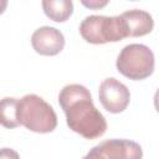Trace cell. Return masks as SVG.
<instances>
[{
  "mask_svg": "<svg viewBox=\"0 0 159 159\" xmlns=\"http://www.w3.org/2000/svg\"><path fill=\"white\" fill-rule=\"evenodd\" d=\"M58 103L66 114L71 130L86 139L102 137L107 130L103 114L94 107L89 91L82 84H67L58 94Z\"/></svg>",
  "mask_w": 159,
  "mask_h": 159,
  "instance_id": "cell-1",
  "label": "cell"
},
{
  "mask_svg": "<svg viewBox=\"0 0 159 159\" xmlns=\"http://www.w3.org/2000/svg\"><path fill=\"white\" fill-rule=\"evenodd\" d=\"M0 159H20V155L11 148H2L0 149Z\"/></svg>",
  "mask_w": 159,
  "mask_h": 159,
  "instance_id": "cell-11",
  "label": "cell"
},
{
  "mask_svg": "<svg viewBox=\"0 0 159 159\" xmlns=\"http://www.w3.org/2000/svg\"><path fill=\"white\" fill-rule=\"evenodd\" d=\"M17 98L5 97L0 99V124L5 128H16L20 125L17 119Z\"/></svg>",
  "mask_w": 159,
  "mask_h": 159,
  "instance_id": "cell-10",
  "label": "cell"
},
{
  "mask_svg": "<svg viewBox=\"0 0 159 159\" xmlns=\"http://www.w3.org/2000/svg\"><path fill=\"white\" fill-rule=\"evenodd\" d=\"M42 9L48 19L65 22L73 12V2L71 0H45L42 1Z\"/></svg>",
  "mask_w": 159,
  "mask_h": 159,
  "instance_id": "cell-9",
  "label": "cell"
},
{
  "mask_svg": "<svg viewBox=\"0 0 159 159\" xmlns=\"http://www.w3.org/2000/svg\"><path fill=\"white\" fill-rule=\"evenodd\" d=\"M125 25L128 37H138L144 36L152 32L154 27V20L152 15L144 10L133 9L124 11L119 15Z\"/></svg>",
  "mask_w": 159,
  "mask_h": 159,
  "instance_id": "cell-8",
  "label": "cell"
},
{
  "mask_svg": "<svg viewBox=\"0 0 159 159\" xmlns=\"http://www.w3.org/2000/svg\"><path fill=\"white\" fill-rule=\"evenodd\" d=\"M17 119L21 125L35 133H50L57 125V116L43 98L25 94L17 101Z\"/></svg>",
  "mask_w": 159,
  "mask_h": 159,
  "instance_id": "cell-2",
  "label": "cell"
},
{
  "mask_svg": "<svg viewBox=\"0 0 159 159\" xmlns=\"http://www.w3.org/2000/svg\"><path fill=\"white\" fill-rule=\"evenodd\" d=\"M80 34L87 42L94 45L118 42L128 37L125 25L120 16H87L80 25Z\"/></svg>",
  "mask_w": 159,
  "mask_h": 159,
  "instance_id": "cell-3",
  "label": "cell"
},
{
  "mask_svg": "<svg viewBox=\"0 0 159 159\" xmlns=\"http://www.w3.org/2000/svg\"><path fill=\"white\" fill-rule=\"evenodd\" d=\"M98 97L103 108L109 113L123 112L128 107L130 101L128 87L113 77L106 78L99 84Z\"/></svg>",
  "mask_w": 159,
  "mask_h": 159,
  "instance_id": "cell-5",
  "label": "cell"
},
{
  "mask_svg": "<svg viewBox=\"0 0 159 159\" xmlns=\"http://www.w3.org/2000/svg\"><path fill=\"white\" fill-rule=\"evenodd\" d=\"M82 159H106V158H104V155L101 153L99 148L96 145V147H93Z\"/></svg>",
  "mask_w": 159,
  "mask_h": 159,
  "instance_id": "cell-13",
  "label": "cell"
},
{
  "mask_svg": "<svg viewBox=\"0 0 159 159\" xmlns=\"http://www.w3.org/2000/svg\"><path fill=\"white\" fill-rule=\"evenodd\" d=\"M34 50L42 56H55L65 47L63 34L52 26H42L34 31L31 36Z\"/></svg>",
  "mask_w": 159,
  "mask_h": 159,
  "instance_id": "cell-6",
  "label": "cell"
},
{
  "mask_svg": "<svg viewBox=\"0 0 159 159\" xmlns=\"http://www.w3.org/2000/svg\"><path fill=\"white\" fill-rule=\"evenodd\" d=\"M154 53L143 43H130L122 48L117 57V70L124 77L140 81L149 77L154 71Z\"/></svg>",
  "mask_w": 159,
  "mask_h": 159,
  "instance_id": "cell-4",
  "label": "cell"
},
{
  "mask_svg": "<svg viewBox=\"0 0 159 159\" xmlns=\"http://www.w3.org/2000/svg\"><path fill=\"white\" fill-rule=\"evenodd\" d=\"M106 159H142V147L129 139H108L97 145Z\"/></svg>",
  "mask_w": 159,
  "mask_h": 159,
  "instance_id": "cell-7",
  "label": "cell"
},
{
  "mask_svg": "<svg viewBox=\"0 0 159 159\" xmlns=\"http://www.w3.org/2000/svg\"><path fill=\"white\" fill-rule=\"evenodd\" d=\"M81 2H82L83 6L89 7V9H101V7H103V6H106L108 4L107 0H103V1H101V0H89V1L83 0Z\"/></svg>",
  "mask_w": 159,
  "mask_h": 159,
  "instance_id": "cell-12",
  "label": "cell"
},
{
  "mask_svg": "<svg viewBox=\"0 0 159 159\" xmlns=\"http://www.w3.org/2000/svg\"><path fill=\"white\" fill-rule=\"evenodd\" d=\"M6 6H7V0H0V15L5 11Z\"/></svg>",
  "mask_w": 159,
  "mask_h": 159,
  "instance_id": "cell-14",
  "label": "cell"
}]
</instances>
